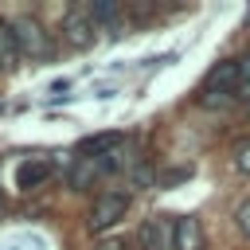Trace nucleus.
Returning a JSON list of instances; mask_svg holds the SVG:
<instances>
[{"mask_svg":"<svg viewBox=\"0 0 250 250\" xmlns=\"http://www.w3.org/2000/svg\"><path fill=\"white\" fill-rule=\"evenodd\" d=\"M125 211H129V195H125V191H102V195L90 203L86 227H90L94 234H102V230L117 227V223L125 219Z\"/></svg>","mask_w":250,"mask_h":250,"instance_id":"nucleus-1","label":"nucleus"},{"mask_svg":"<svg viewBox=\"0 0 250 250\" xmlns=\"http://www.w3.org/2000/svg\"><path fill=\"white\" fill-rule=\"evenodd\" d=\"M62 35H66V43H70V47L86 51V47H94V39H98V23L90 20V12H86V8H70V12H66V20H62Z\"/></svg>","mask_w":250,"mask_h":250,"instance_id":"nucleus-2","label":"nucleus"},{"mask_svg":"<svg viewBox=\"0 0 250 250\" xmlns=\"http://www.w3.org/2000/svg\"><path fill=\"white\" fill-rule=\"evenodd\" d=\"M16 35H20V51H23V55H31V59H43V55H47V39H43L39 20L20 16V20H16Z\"/></svg>","mask_w":250,"mask_h":250,"instance_id":"nucleus-3","label":"nucleus"},{"mask_svg":"<svg viewBox=\"0 0 250 250\" xmlns=\"http://www.w3.org/2000/svg\"><path fill=\"white\" fill-rule=\"evenodd\" d=\"M234 82H238V62L227 59V62H219V66L203 78V94H207V98H215V94H223V90L234 94Z\"/></svg>","mask_w":250,"mask_h":250,"instance_id":"nucleus-4","label":"nucleus"},{"mask_svg":"<svg viewBox=\"0 0 250 250\" xmlns=\"http://www.w3.org/2000/svg\"><path fill=\"white\" fill-rule=\"evenodd\" d=\"M47 176H51V160H43V156L23 160V164L16 168V188H20V191H35L39 184H47Z\"/></svg>","mask_w":250,"mask_h":250,"instance_id":"nucleus-5","label":"nucleus"},{"mask_svg":"<svg viewBox=\"0 0 250 250\" xmlns=\"http://www.w3.org/2000/svg\"><path fill=\"white\" fill-rule=\"evenodd\" d=\"M172 246L176 250H203V227H199V219L180 215L176 219V230H172Z\"/></svg>","mask_w":250,"mask_h":250,"instance_id":"nucleus-6","label":"nucleus"},{"mask_svg":"<svg viewBox=\"0 0 250 250\" xmlns=\"http://www.w3.org/2000/svg\"><path fill=\"white\" fill-rule=\"evenodd\" d=\"M117 145H121L117 133H90V137L78 141V156H86V160H102V156H109Z\"/></svg>","mask_w":250,"mask_h":250,"instance_id":"nucleus-7","label":"nucleus"},{"mask_svg":"<svg viewBox=\"0 0 250 250\" xmlns=\"http://www.w3.org/2000/svg\"><path fill=\"white\" fill-rule=\"evenodd\" d=\"M172 230H176V223H160V219H148V223H141V246L145 250H164V246H172Z\"/></svg>","mask_w":250,"mask_h":250,"instance_id":"nucleus-8","label":"nucleus"},{"mask_svg":"<svg viewBox=\"0 0 250 250\" xmlns=\"http://www.w3.org/2000/svg\"><path fill=\"white\" fill-rule=\"evenodd\" d=\"M86 12H90V20H94L98 27H109V35H117V27H121V12H125V8H121V0H94Z\"/></svg>","mask_w":250,"mask_h":250,"instance_id":"nucleus-9","label":"nucleus"},{"mask_svg":"<svg viewBox=\"0 0 250 250\" xmlns=\"http://www.w3.org/2000/svg\"><path fill=\"white\" fill-rule=\"evenodd\" d=\"M20 59H23V51H20V35H16V23L0 20V66H4V70H12Z\"/></svg>","mask_w":250,"mask_h":250,"instance_id":"nucleus-10","label":"nucleus"},{"mask_svg":"<svg viewBox=\"0 0 250 250\" xmlns=\"http://www.w3.org/2000/svg\"><path fill=\"white\" fill-rule=\"evenodd\" d=\"M98 176H102V160H86V156H78L74 168H70V188H74V191H86Z\"/></svg>","mask_w":250,"mask_h":250,"instance_id":"nucleus-11","label":"nucleus"},{"mask_svg":"<svg viewBox=\"0 0 250 250\" xmlns=\"http://www.w3.org/2000/svg\"><path fill=\"white\" fill-rule=\"evenodd\" d=\"M133 184H141V188L152 184V168H148V160H137V164H133Z\"/></svg>","mask_w":250,"mask_h":250,"instance_id":"nucleus-12","label":"nucleus"},{"mask_svg":"<svg viewBox=\"0 0 250 250\" xmlns=\"http://www.w3.org/2000/svg\"><path fill=\"white\" fill-rule=\"evenodd\" d=\"M234 223H238V230H242V234L250 238V203H242V207H238V215H234Z\"/></svg>","mask_w":250,"mask_h":250,"instance_id":"nucleus-13","label":"nucleus"},{"mask_svg":"<svg viewBox=\"0 0 250 250\" xmlns=\"http://www.w3.org/2000/svg\"><path fill=\"white\" fill-rule=\"evenodd\" d=\"M129 16H133V20H148V16H152V4H133Z\"/></svg>","mask_w":250,"mask_h":250,"instance_id":"nucleus-14","label":"nucleus"},{"mask_svg":"<svg viewBox=\"0 0 250 250\" xmlns=\"http://www.w3.org/2000/svg\"><path fill=\"white\" fill-rule=\"evenodd\" d=\"M234 164H238L242 172H250V145H242V148H238V156H234Z\"/></svg>","mask_w":250,"mask_h":250,"instance_id":"nucleus-15","label":"nucleus"},{"mask_svg":"<svg viewBox=\"0 0 250 250\" xmlns=\"http://www.w3.org/2000/svg\"><path fill=\"white\" fill-rule=\"evenodd\" d=\"M234 98H242V102L250 105V78H246V82H238V94H234Z\"/></svg>","mask_w":250,"mask_h":250,"instance_id":"nucleus-16","label":"nucleus"},{"mask_svg":"<svg viewBox=\"0 0 250 250\" xmlns=\"http://www.w3.org/2000/svg\"><path fill=\"white\" fill-rule=\"evenodd\" d=\"M238 74H242V82H246V78H250V55H246V59H242V62H238Z\"/></svg>","mask_w":250,"mask_h":250,"instance_id":"nucleus-17","label":"nucleus"},{"mask_svg":"<svg viewBox=\"0 0 250 250\" xmlns=\"http://www.w3.org/2000/svg\"><path fill=\"white\" fill-rule=\"evenodd\" d=\"M98 250H125L121 242H105V246H98Z\"/></svg>","mask_w":250,"mask_h":250,"instance_id":"nucleus-18","label":"nucleus"}]
</instances>
